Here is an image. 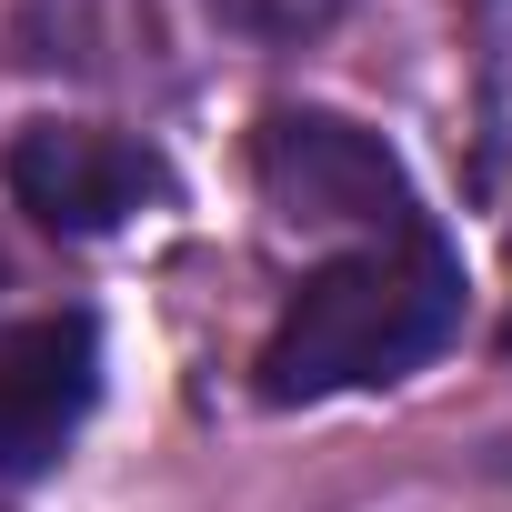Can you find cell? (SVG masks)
<instances>
[{
    "label": "cell",
    "instance_id": "cell-1",
    "mask_svg": "<svg viewBox=\"0 0 512 512\" xmlns=\"http://www.w3.org/2000/svg\"><path fill=\"white\" fill-rule=\"evenodd\" d=\"M462 322V262L442 251V231H392V241H352L342 262H322L292 312L262 342V392L272 402H322V392H362V382H402L422 372Z\"/></svg>",
    "mask_w": 512,
    "mask_h": 512
},
{
    "label": "cell",
    "instance_id": "cell-2",
    "mask_svg": "<svg viewBox=\"0 0 512 512\" xmlns=\"http://www.w3.org/2000/svg\"><path fill=\"white\" fill-rule=\"evenodd\" d=\"M251 171H262V201L292 231H362V241L422 231L402 161L342 111H272L262 141H251Z\"/></svg>",
    "mask_w": 512,
    "mask_h": 512
},
{
    "label": "cell",
    "instance_id": "cell-4",
    "mask_svg": "<svg viewBox=\"0 0 512 512\" xmlns=\"http://www.w3.org/2000/svg\"><path fill=\"white\" fill-rule=\"evenodd\" d=\"M101 402V332L81 312L0 332V472H41Z\"/></svg>",
    "mask_w": 512,
    "mask_h": 512
},
{
    "label": "cell",
    "instance_id": "cell-3",
    "mask_svg": "<svg viewBox=\"0 0 512 512\" xmlns=\"http://www.w3.org/2000/svg\"><path fill=\"white\" fill-rule=\"evenodd\" d=\"M161 191H171V171H161L131 131H101V121H31V131L11 141V201H21L31 221L71 231V241L141 221Z\"/></svg>",
    "mask_w": 512,
    "mask_h": 512
}]
</instances>
